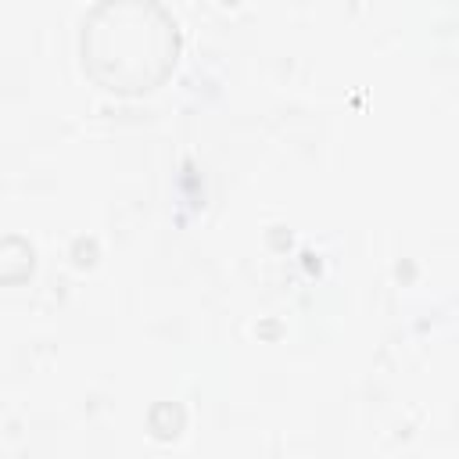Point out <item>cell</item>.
I'll return each instance as SVG.
<instances>
[{
	"label": "cell",
	"mask_w": 459,
	"mask_h": 459,
	"mask_svg": "<svg viewBox=\"0 0 459 459\" xmlns=\"http://www.w3.org/2000/svg\"><path fill=\"white\" fill-rule=\"evenodd\" d=\"M176 50V18L158 4H100L82 18V68L104 90H154L172 72Z\"/></svg>",
	"instance_id": "6da1fadb"
}]
</instances>
